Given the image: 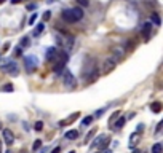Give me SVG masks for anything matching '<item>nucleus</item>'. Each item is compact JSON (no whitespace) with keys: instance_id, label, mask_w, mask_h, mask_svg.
Here are the masks:
<instances>
[{"instance_id":"a878e982","label":"nucleus","mask_w":163,"mask_h":153,"mask_svg":"<svg viewBox=\"0 0 163 153\" xmlns=\"http://www.w3.org/2000/svg\"><path fill=\"white\" fill-rule=\"evenodd\" d=\"M50 18H51V13H50V11H46V13L43 14V21H48Z\"/></svg>"},{"instance_id":"9b49d317","label":"nucleus","mask_w":163,"mask_h":153,"mask_svg":"<svg viewBox=\"0 0 163 153\" xmlns=\"http://www.w3.org/2000/svg\"><path fill=\"white\" fill-rule=\"evenodd\" d=\"M78 115L80 113H74V115H70L69 118H66V120H62V121H59V126H67V124H70L72 121H75L78 118Z\"/></svg>"},{"instance_id":"9d476101","label":"nucleus","mask_w":163,"mask_h":153,"mask_svg":"<svg viewBox=\"0 0 163 153\" xmlns=\"http://www.w3.org/2000/svg\"><path fill=\"white\" fill-rule=\"evenodd\" d=\"M150 26H152L150 22H146V24L142 26V32H141V34H142V37H144L146 42L150 38Z\"/></svg>"},{"instance_id":"a211bd4d","label":"nucleus","mask_w":163,"mask_h":153,"mask_svg":"<svg viewBox=\"0 0 163 153\" xmlns=\"http://www.w3.org/2000/svg\"><path fill=\"white\" fill-rule=\"evenodd\" d=\"M162 152H163L162 144H155L154 147H152V153H162Z\"/></svg>"},{"instance_id":"393cba45","label":"nucleus","mask_w":163,"mask_h":153,"mask_svg":"<svg viewBox=\"0 0 163 153\" xmlns=\"http://www.w3.org/2000/svg\"><path fill=\"white\" fill-rule=\"evenodd\" d=\"M2 91H5V93L13 91V85H5V86H3V89H2Z\"/></svg>"},{"instance_id":"b1692460","label":"nucleus","mask_w":163,"mask_h":153,"mask_svg":"<svg viewBox=\"0 0 163 153\" xmlns=\"http://www.w3.org/2000/svg\"><path fill=\"white\" fill-rule=\"evenodd\" d=\"M34 128H35V131H42V129H43V123H42V121H37Z\"/></svg>"},{"instance_id":"c85d7f7f","label":"nucleus","mask_w":163,"mask_h":153,"mask_svg":"<svg viewBox=\"0 0 163 153\" xmlns=\"http://www.w3.org/2000/svg\"><path fill=\"white\" fill-rule=\"evenodd\" d=\"M115 56H117V57H122V51H120V50H115Z\"/></svg>"},{"instance_id":"4c0bfd02","label":"nucleus","mask_w":163,"mask_h":153,"mask_svg":"<svg viewBox=\"0 0 163 153\" xmlns=\"http://www.w3.org/2000/svg\"><path fill=\"white\" fill-rule=\"evenodd\" d=\"M0 128H2V123H0Z\"/></svg>"},{"instance_id":"f8f14e48","label":"nucleus","mask_w":163,"mask_h":153,"mask_svg":"<svg viewBox=\"0 0 163 153\" xmlns=\"http://www.w3.org/2000/svg\"><path fill=\"white\" fill-rule=\"evenodd\" d=\"M56 54H58V50L54 48V46H51V48L46 50V59L53 62V61H54V57H56Z\"/></svg>"},{"instance_id":"1a4fd4ad","label":"nucleus","mask_w":163,"mask_h":153,"mask_svg":"<svg viewBox=\"0 0 163 153\" xmlns=\"http://www.w3.org/2000/svg\"><path fill=\"white\" fill-rule=\"evenodd\" d=\"M3 140H5L7 144H13V140H14V136H13V132L10 131V129H3Z\"/></svg>"},{"instance_id":"ddd939ff","label":"nucleus","mask_w":163,"mask_h":153,"mask_svg":"<svg viewBox=\"0 0 163 153\" xmlns=\"http://www.w3.org/2000/svg\"><path fill=\"white\" fill-rule=\"evenodd\" d=\"M43 29H45V24H43V22H40V24H38V26L34 29V37H38V35L43 32Z\"/></svg>"},{"instance_id":"dca6fc26","label":"nucleus","mask_w":163,"mask_h":153,"mask_svg":"<svg viewBox=\"0 0 163 153\" xmlns=\"http://www.w3.org/2000/svg\"><path fill=\"white\" fill-rule=\"evenodd\" d=\"M125 118H123V116H122V118H117V120H115V129H120L122 126H123V124H125Z\"/></svg>"},{"instance_id":"c756f323","label":"nucleus","mask_w":163,"mask_h":153,"mask_svg":"<svg viewBox=\"0 0 163 153\" xmlns=\"http://www.w3.org/2000/svg\"><path fill=\"white\" fill-rule=\"evenodd\" d=\"M34 8H35L34 3H29V5H27V10H34Z\"/></svg>"},{"instance_id":"7ed1b4c3","label":"nucleus","mask_w":163,"mask_h":153,"mask_svg":"<svg viewBox=\"0 0 163 153\" xmlns=\"http://www.w3.org/2000/svg\"><path fill=\"white\" fill-rule=\"evenodd\" d=\"M58 43L61 45V48L66 50V53H67V51H70L72 46H74V37L69 35L67 32H64V30H61V37H58Z\"/></svg>"},{"instance_id":"f3484780","label":"nucleus","mask_w":163,"mask_h":153,"mask_svg":"<svg viewBox=\"0 0 163 153\" xmlns=\"http://www.w3.org/2000/svg\"><path fill=\"white\" fill-rule=\"evenodd\" d=\"M150 21H152L155 26H160V16H158L157 13H154L152 16H150Z\"/></svg>"},{"instance_id":"4468645a","label":"nucleus","mask_w":163,"mask_h":153,"mask_svg":"<svg viewBox=\"0 0 163 153\" xmlns=\"http://www.w3.org/2000/svg\"><path fill=\"white\" fill-rule=\"evenodd\" d=\"M150 110H152V112H155V113L162 112V102H154V104L150 105Z\"/></svg>"},{"instance_id":"2f4dec72","label":"nucleus","mask_w":163,"mask_h":153,"mask_svg":"<svg viewBox=\"0 0 163 153\" xmlns=\"http://www.w3.org/2000/svg\"><path fill=\"white\" fill-rule=\"evenodd\" d=\"M59 152H61V148H59V147H56V148H54V150L51 152V153H59Z\"/></svg>"},{"instance_id":"6e6552de","label":"nucleus","mask_w":163,"mask_h":153,"mask_svg":"<svg viewBox=\"0 0 163 153\" xmlns=\"http://www.w3.org/2000/svg\"><path fill=\"white\" fill-rule=\"evenodd\" d=\"M24 64H26L27 72H32V70H35V67H37V57H34V56H26V57H24Z\"/></svg>"},{"instance_id":"423d86ee","label":"nucleus","mask_w":163,"mask_h":153,"mask_svg":"<svg viewBox=\"0 0 163 153\" xmlns=\"http://www.w3.org/2000/svg\"><path fill=\"white\" fill-rule=\"evenodd\" d=\"M2 70H3V72H7V73H10V75H18V72H19L16 62H7V64H3Z\"/></svg>"},{"instance_id":"f257e3e1","label":"nucleus","mask_w":163,"mask_h":153,"mask_svg":"<svg viewBox=\"0 0 163 153\" xmlns=\"http://www.w3.org/2000/svg\"><path fill=\"white\" fill-rule=\"evenodd\" d=\"M61 18L64 19L66 22H69V24H74V22L80 21L83 18V10L82 8H70V10H64L61 13Z\"/></svg>"},{"instance_id":"c9c22d12","label":"nucleus","mask_w":163,"mask_h":153,"mask_svg":"<svg viewBox=\"0 0 163 153\" xmlns=\"http://www.w3.org/2000/svg\"><path fill=\"white\" fill-rule=\"evenodd\" d=\"M69 153H75V152H74V150H72V152H69Z\"/></svg>"},{"instance_id":"5701e85b","label":"nucleus","mask_w":163,"mask_h":153,"mask_svg":"<svg viewBox=\"0 0 163 153\" xmlns=\"http://www.w3.org/2000/svg\"><path fill=\"white\" fill-rule=\"evenodd\" d=\"M94 132H96V129H91V131L88 132V134H86V137H85V140H86V142H88V140L91 139V137L94 136Z\"/></svg>"},{"instance_id":"7c9ffc66","label":"nucleus","mask_w":163,"mask_h":153,"mask_svg":"<svg viewBox=\"0 0 163 153\" xmlns=\"http://www.w3.org/2000/svg\"><path fill=\"white\" fill-rule=\"evenodd\" d=\"M14 54H16V56H21V48H19V46L16 48V53H14Z\"/></svg>"},{"instance_id":"412c9836","label":"nucleus","mask_w":163,"mask_h":153,"mask_svg":"<svg viewBox=\"0 0 163 153\" xmlns=\"http://www.w3.org/2000/svg\"><path fill=\"white\" fill-rule=\"evenodd\" d=\"M40 147H42V140H35V142H34V145H32V150L35 152V150H38Z\"/></svg>"},{"instance_id":"4be33fe9","label":"nucleus","mask_w":163,"mask_h":153,"mask_svg":"<svg viewBox=\"0 0 163 153\" xmlns=\"http://www.w3.org/2000/svg\"><path fill=\"white\" fill-rule=\"evenodd\" d=\"M118 116H120V112H114V113H112V116H110V124H112L114 121L118 118Z\"/></svg>"},{"instance_id":"aec40b11","label":"nucleus","mask_w":163,"mask_h":153,"mask_svg":"<svg viewBox=\"0 0 163 153\" xmlns=\"http://www.w3.org/2000/svg\"><path fill=\"white\" fill-rule=\"evenodd\" d=\"M91 121H93V116H86V118L82 120V124L83 126H88V124H91Z\"/></svg>"},{"instance_id":"473e14b6","label":"nucleus","mask_w":163,"mask_h":153,"mask_svg":"<svg viewBox=\"0 0 163 153\" xmlns=\"http://www.w3.org/2000/svg\"><path fill=\"white\" fill-rule=\"evenodd\" d=\"M11 2H13V3H19L21 0H11Z\"/></svg>"},{"instance_id":"f03ea898","label":"nucleus","mask_w":163,"mask_h":153,"mask_svg":"<svg viewBox=\"0 0 163 153\" xmlns=\"http://www.w3.org/2000/svg\"><path fill=\"white\" fill-rule=\"evenodd\" d=\"M98 78H99V69L96 64H90L88 67L83 70V81H85V85L94 83Z\"/></svg>"},{"instance_id":"bb28decb","label":"nucleus","mask_w":163,"mask_h":153,"mask_svg":"<svg viewBox=\"0 0 163 153\" xmlns=\"http://www.w3.org/2000/svg\"><path fill=\"white\" fill-rule=\"evenodd\" d=\"M35 19H37V13L30 16V19H29V24H34V22H35Z\"/></svg>"},{"instance_id":"0eeeda50","label":"nucleus","mask_w":163,"mask_h":153,"mask_svg":"<svg viewBox=\"0 0 163 153\" xmlns=\"http://www.w3.org/2000/svg\"><path fill=\"white\" fill-rule=\"evenodd\" d=\"M114 69H115V61L109 57V59H106L104 62H102V69H101V72L104 73V75H107V73H110Z\"/></svg>"},{"instance_id":"6ab92c4d","label":"nucleus","mask_w":163,"mask_h":153,"mask_svg":"<svg viewBox=\"0 0 163 153\" xmlns=\"http://www.w3.org/2000/svg\"><path fill=\"white\" fill-rule=\"evenodd\" d=\"M29 43H30V40L27 37H24L21 40V43H19V48H26V46H29Z\"/></svg>"},{"instance_id":"cd10ccee","label":"nucleus","mask_w":163,"mask_h":153,"mask_svg":"<svg viewBox=\"0 0 163 153\" xmlns=\"http://www.w3.org/2000/svg\"><path fill=\"white\" fill-rule=\"evenodd\" d=\"M78 3H80L82 6H88V3H90V2H88V0H78Z\"/></svg>"},{"instance_id":"e433bc0d","label":"nucleus","mask_w":163,"mask_h":153,"mask_svg":"<svg viewBox=\"0 0 163 153\" xmlns=\"http://www.w3.org/2000/svg\"><path fill=\"white\" fill-rule=\"evenodd\" d=\"M48 2H54V0H48Z\"/></svg>"},{"instance_id":"39448f33","label":"nucleus","mask_w":163,"mask_h":153,"mask_svg":"<svg viewBox=\"0 0 163 153\" xmlns=\"http://www.w3.org/2000/svg\"><path fill=\"white\" fill-rule=\"evenodd\" d=\"M107 145H109V137L107 136H99L94 139V142H93V148H106Z\"/></svg>"},{"instance_id":"20e7f679","label":"nucleus","mask_w":163,"mask_h":153,"mask_svg":"<svg viewBox=\"0 0 163 153\" xmlns=\"http://www.w3.org/2000/svg\"><path fill=\"white\" fill-rule=\"evenodd\" d=\"M62 83H64V86L67 89H74L75 86H77V80H75V77L69 70H64V73H62Z\"/></svg>"},{"instance_id":"72a5a7b5","label":"nucleus","mask_w":163,"mask_h":153,"mask_svg":"<svg viewBox=\"0 0 163 153\" xmlns=\"http://www.w3.org/2000/svg\"><path fill=\"white\" fill-rule=\"evenodd\" d=\"M133 153H141V152H139V150H134V152H133Z\"/></svg>"},{"instance_id":"2eb2a0df","label":"nucleus","mask_w":163,"mask_h":153,"mask_svg":"<svg viewBox=\"0 0 163 153\" xmlns=\"http://www.w3.org/2000/svg\"><path fill=\"white\" fill-rule=\"evenodd\" d=\"M78 137V131H67L66 132V139H77Z\"/></svg>"},{"instance_id":"f704fd0d","label":"nucleus","mask_w":163,"mask_h":153,"mask_svg":"<svg viewBox=\"0 0 163 153\" xmlns=\"http://www.w3.org/2000/svg\"><path fill=\"white\" fill-rule=\"evenodd\" d=\"M3 2H5V0H0V3H3Z\"/></svg>"}]
</instances>
